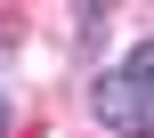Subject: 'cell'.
<instances>
[{
    "label": "cell",
    "mask_w": 154,
    "mask_h": 138,
    "mask_svg": "<svg viewBox=\"0 0 154 138\" xmlns=\"http://www.w3.org/2000/svg\"><path fill=\"white\" fill-rule=\"evenodd\" d=\"M89 106H97V122H106L114 138H146L154 130V49L146 41L130 49V65H114V73L97 81Z\"/></svg>",
    "instance_id": "cell-1"
},
{
    "label": "cell",
    "mask_w": 154,
    "mask_h": 138,
    "mask_svg": "<svg viewBox=\"0 0 154 138\" xmlns=\"http://www.w3.org/2000/svg\"><path fill=\"white\" fill-rule=\"evenodd\" d=\"M106 41V8H73V49H97Z\"/></svg>",
    "instance_id": "cell-2"
},
{
    "label": "cell",
    "mask_w": 154,
    "mask_h": 138,
    "mask_svg": "<svg viewBox=\"0 0 154 138\" xmlns=\"http://www.w3.org/2000/svg\"><path fill=\"white\" fill-rule=\"evenodd\" d=\"M8 122H16V114H8V89H0V138H8Z\"/></svg>",
    "instance_id": "cell-3"
}]
</instances>
